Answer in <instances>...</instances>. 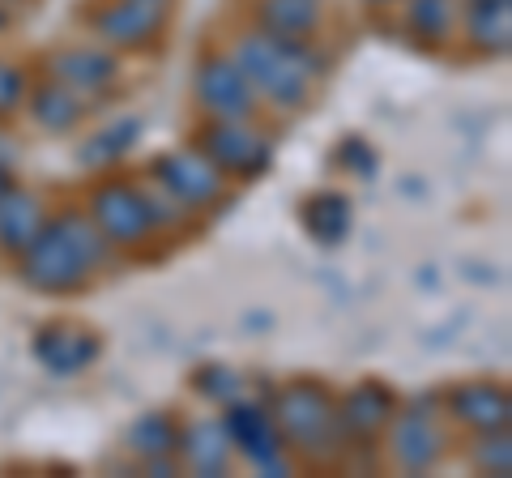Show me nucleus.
<instances>
[{"mask_svg":"<svg viewBox=\"0 0 512 478\" xmlns=\"http://www.w3.org/2000/svg\"><path fill=\"white\" fill-rule=\"evenodd\" d=\"M201 90H205V103H214L222 111H244L248 107V90H244V82H239L227 65H210V69H205Z\"/></svg>","mask_w":512,"mask_h":478,"instance_id":"obj_1","label":"nucleus"}]
</instances>
